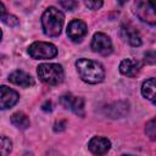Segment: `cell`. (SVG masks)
Listing matches in <instances>:
<instances>
[{"label":"cell","mask_w":156,"mask_h":156,"mask_svg":"<svg viewBox=\"0 0 156 156\" xmlns=\"http://www.w3.org/2000/svg\"><path fill=\"white\" fill-rule=\"evenodd\" d=\"M140 62L133 58H124L119 65V72L127 77H135L140 71Z\"/></svg>","instance_id":"cell-13"},{"label":"cell","mask_w":156,"mask_h":156,"mask_svg":"<svg viewBox=\"0 0 156 156\" xmlns=\"http://www.w3.org/2000/svg\"><path fill=\"white\" fill-rule=\"evenodd\" d=\"M88 147L89 150L94 154V155H104L106 154L110 147H111V143L107 138H104V136H94L90 139L89 144H88Z\"/></svg>","instance_id":"cell-9"},{"label":"cell","mask_w":156,"mask_h":156,"mask_svg":"<svg viewBox=\"0 0 156 156\" xmlns=\"http://www.w3.org/2000/svg\"><path fill=\"white\" fill-rule=\"evenodd\" d=\"M84 4L90 10H98V9H100L102 6V1H90L89 0V1H85Z\"/></svg>","instance_id":"cell-20"},{"label":"cell","mask_w":156,"mask_h":156,"mask_svg":"<svg viewBox=\"0 0 156 156\" xmlns=\"http://www.w3.org/2000/svg\"><path fill=\"white\" fill-rule=\"evenodd\" d=\"M123 38L132 45V46H139L141 45V37L139 32L132 26V24H123L121 28Z\"/></svg>","instance_id":"cell-12"},{"label":"cell","mask_w":156,"mask_h":156,"mask_svg":"<svg viewBox=\"0 0 156 156\" xmlns=\"http://www.w3.org/2000/svg\"><path fill=\"white\" fill-rule=\"evenodd\" d=\"M91 49L94 52H98L102 56H107L112 52V43L111 39L105 33H95L91 39Z\"/></svg>","instance_id":"cell-6"},{"label":"cell","mask_w":156,"mask_h":156,"mask_svg":"<svg viewBox=\"0 0 156 156\" xmlns=\"http://www.w3.org/2000/svg\"><path fill=\"white\" fill-rule=\"evenodd\" d=\"M134 13L140 21L156 26V0L136 1L134 4Z\"/></svg>","instance_id":"cell-4"},{"label":"cell","mask_w":156,"mask_h":156,"mask_svg":"<svg viewBox=\"0 0 156 156\" xmlns=\"http://www.w3.org/2000/svg\"><path fill=\"white\" fill-rule=\"evenodd\" d=\"M141 94L145 99L156 105V78H149L143 83Z\"/></svg>","instance_id":"cell-14"},{"label":"cell","mask_w":156,"mask_h":156,"mask_svg":"<svg viewBox=\"0 0 156 156\" xmlns=\"http://www.w3.org/2000/svg\"><path fill=\"white\" fill-rule=\"evenodd\" d=\"M145 132H146V135H147L151 140H155V141H156V118L151 119V121L146 124Z\"/></svg>","instance_id":"cell-16"},{"label":"cell","mask_w":156,"mask_h":156,"mask_svg":"<svg viewBox=\"0 0 156 156\" xmlns=\"http://www.w3.org/2000/svg\"><path fill=\"white\" fill-rule=\"evenodd\" d=\"M11 123L15 127H17L18 129H22V130L23 129H27L29 127V124H30L28 116L26 113L21 112V111L20 112H16V113H13L11 116Z\"/></svg>","instance_id":"cell-15"},{"label":"cell","mask_w":156,"mask_h":156,"mask_svg":"<svg viewBox=\"0 0 156 156\" xmlns=\"http://www.w3.org/2000/svg\"><path fill=\"white\" fill-rule=\"evenodd\" d=\"M28 54L37 60L52 58L57 55V49L54 44L45 41H35L28 48Z\"/></svg>","instance_id":"cell-5"},{"label":"cell","mask_w":156,"mask_h":156,"mask_svg":"<svg viewBox=\"0 0 156 156\" xmlns=\"http://www.w3.org/2000/svg\"><path fill=\"white\" fill-rule=\"evenodd\" d=\"M1 91V101H0V106L2 110H6L9 107H12L20 99V95L17 91L7 88L6 85H2L0 88Z\"/></svg>","instance_id":"cell-10"},{"label":"cell","mask_w":156,"mask_h":156,"mask_svg":"<svg viewBox=\"0 0 156 156\" xmlns=\"http://www.w3.org/2000/svg\"><path fill=\"white\" fill-rule=\"evenodd\" d=\"M24 156H33V155H32V154H28V152H27V154H26Z\"/></svg>","instance_id":"cell-24"},{"label":"cell","mask_w":156,"mask_h":156,"mask_svg":"<svg viewBox=\"0 0 156 156\" xmlns=\"http://www.w3.org/2000/svg\"><path fill=\"white\" fill-rule=\"evenodd\" d=\"M1 20L5 24H7L10 27H15V26L18 24V20L13 15H4V16H1Z\"/></svg>","instance_id":"cell-18"},{"label":"cell","mask_w":156,"mask_h":156,"mask_svg":"<svg viewBox=\"0 0 156 156\" xmlns=\"http://www.w3.org/2000/svg\"><path fill=\"white\" fill-rule=\"evenodd\" d=\"M76 67L82 80H84L85 83L98 84L105 78V71L98 61L89 58H79L76 62Z\"/></svg>","instance_id":"cell-1"},{"label":"cell","mask_w":156,"mask_h":156,"mask_svg":"<svg viewBox=\"0 0 156 156\" xmlns=\"http://www.w3.org/2000/svg\"><path fill=\"white\" fill-rule=\"evenodd\" d=\"M48 156H61L58 152H56V151H50L49 154H48Z\"/></svg>","instance_id":"cell-23"},{"label":"cell","mask_w":156,"mask_h":156,"mask_svg":"<svg viewBox=\"0 0 156 156\" xmlns=\"http://www.w3.org/2000/svg\"><path fill=\"white\" fill-rule=\"evenodd\" d=\"M65 126H66L65 122H60V123H56V124H55V128H54V129H55V132H57V130L61 132V130L65 129Z\"/></svg>","instance_id":"cell-21"},{"label":"cell","mask_w":156,"mask_h":156,"mask_svg":"<svg viewBox=\"0 0 156 156\" xmlns=\"http://www.w3.org/2000/svg\"><path fill=\"white\" fill-rule=\"evenodd\" d=\"M88 33L87 24L80 20H73L67 27V35L73 41H80Z\"/></svg>","instance_id":"cell-8"},{"label":"cell","mask_w":156,"mask_h":156,"mask_svg":"<svg viewBox=\"0 0 156 156\" xmlns=\"http://www.w3.org/2000/svg\"><path fill=\"white\" fill-rule=\"evenodd\" d=\"M12 150V143L9 138L6 136H1V155L2 156H7Z\"/></svg>","instance_id":"cell-17"},{"label":"cell","mask_w":156,"mask_h":156,"mask_svg":"<svg viewBox=\"0 0 156 156\" xmlns=\"http://www.w3.org/2000/svg\"><path fill=\"white\" fill-rule=\"evenodd\" d=\"M60 104L74 112L76 115L83 117L84 116V100L78 96H73L72 94H65L60 98Z\"/></svg>","instance_id":"cell-7"},{"label":"cell","mask_w":156,"mask_h":156,"mask_svg":"<svg viewBox=\"0 0 156 156\" xmlns=\"http://www.w3.org/2000/svg\"><path fill=\"white\" fill-rule=\"evenodd\" d=\"M9 80L16 85H20V87H24V88H28V87H32L34 85V80L33 78L24 71L22 69H17V71H13L10 76H9Z\"/></svg>","instance_id":"cell-11"},{"label":"cell","mask_w":156,"mask_h":156,"mask_svg":"<svg viewBox=\"0 0 156 156\" xmlns=\"http://www.w3.org/2000/svg\"><path fill=\"white\" fill-rule=\"evenodd\" d=\"M37 72H38L40 80L49 85L60 84L65 77L62 66L57 63H41L38 67Z\"/></svg>","instance_id":"cell-3"},{"label":"cell","mask_w":156,"mask_h":156,"mask_svg":"<svg viewBox=\"0 0 156 156\" xmlns=\"http://www.w3.org/2000/svg\"><path fill=\"white\" fill-rule=\"evenodd\" d=\"M122 156H134V155H122Z\"/></svg>","instance_id":"cell-25"},{"label":"cell","mask_w":156,"mask_h":156,"mask_svg":"<svg viewBox=\"0 0 156 156\" xmlns=\"http://www.w3.org/2000/svg\"><path fill=\"white\" fill-rule=\"evenodd\" d=\"M65 16L56 7H48L41 16L43 32L48 37H58L63 26Z\"/></svg>","instance_id":"cell-2"},{"label":"cell","mask_w":156,"mask_h":156,"mask_svg":"<svg viewBox=\"0 0 156 156\" xmlns=\"http://www.w3.org/2000/svg\"><path fill=\"white\" fill-rule=\"evenodd\" d=\"M43 110L44 111H51L52 108H51V102L50 101H46L44 105H43Z\"/></svg>","instance_id":"cell-22"},{"label":"cell","mask_w":156,"mask_h":156,"mask_svg":"<svg viewBox=\"0 0 156 156\" xmlns=\"http://www.w3.org/2000/svg\"><path fill=\"white\" fill-rule=\"evenodd\" d=\"M58 4H60L63 9L69 10V11H73L76 7H78V2H77V1H73V0H68V1H60Z\"/></svg>","instance_id":"cell-19"}]
</instances>
